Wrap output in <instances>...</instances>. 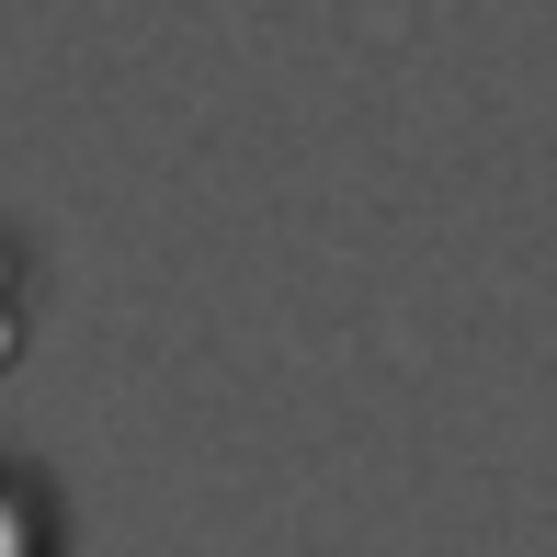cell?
I'll list each match as a JSON object with an SVG mask.
<instances>
[{
  "instance_id": "obj_1",
  "label": "cell",
  "mask_w": 557,
  "mask_h": 557,
  "mask_svg": "<svg viewBox=\"0 0 557 557\" xmlns=\"http://www.w3.org/2000/svg\"><path fill=\"white\" fill-rule=\"evenodd\" d=\"M0 557H58V500L35 467H0Z\"/></svg>"
}]
</instances>
